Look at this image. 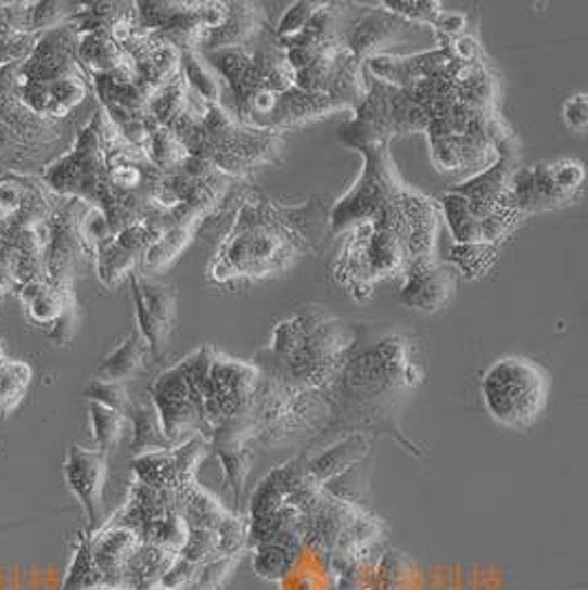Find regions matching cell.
Instances as JSON below:
<instances>
[{"label": "cell", "instance_id": "1", "mask_svg": "<svg viewBox=\"0 0 588 590\" xmlns=\"http://www.w3.org/2000/svg\"><path fill=\"white\" fill-rule=\"evenodd\" d=\"M218 216L228 220L205 265L216 288H245L291 271L318 256L329 230L324 198L284 205L252 183L239 181Z\"/></svg>", "mask_w": 588, "mask_h": 590}, {"label": "cell", "instance_id": "2", "mask_svg": "<svg viewBox=\"0 0 588 590\" xmlns=\"http://www.w3.org/2000/svg\"><path fill=\"white\" fill-rule=\"evenodd\" d=\"M166 177L119 132L102 106L80 132L73 153L47 172L55 192L100 207L113 236L139 220L164 228L157 192Z\"/></svg>", "mask_w": 588, "mask_h": 590}, {"label": "cell", "instance_id": "3", "mask_svg": "<svg viewBox=\"0 0 588 590\" xmlns=\"http://www.w3.org/2000/svg\"><path fill=\"white\" fill-rule=\"evenodd\" d=\"M410 350V339L397 329L357 324V337L346 361L331 386L322 390L331 410V425L340 423L353 432H359V427L386 429L404 440L395 423V401L423 380ZM410 450L414 452V448Z\"/></svg>", "mask_w": 588, "mask_h": 590}, {"label": "cell", "instance_id": "4", "mask_svg": "<svg viewBox=\"0 0 588 590\" xmlns=\"http://www.w3.org/2000/svg\"><path fill=\"white\" fill-rule=\"evenodd\" d=\"M363 172L357 183L329 209L331 236L359 223L395 232L410 260L434 258L440 207L436 201L408 185L391 155V141L357 148Z\"/></svg>", "mask_w": 588, "mask_h": 590}, {"label": "cell", "instance_id": "5", "mask_svg": "<svg viewBox=\"0 0 588 590\" xmlns=\"http://www.w3.org/2000/svg\"><path fill=\"white\" fill-rule=\"evenodd\" d=\"M357 337V324H348L318 305L303 307L278 322L269 346L258 352L260 373L307 390H327L337 377Z\"/></svg>", "mask_w": 588, "mask_h": 590}, {"label": "cell", "instance_id": "6", "mask_svg": "<svg viewBox=\"0 0 588 590\" xmlns=\"http://www.w3.org/2000/svg\"><path fill=\"white\" fill-rule=\"evenodd\" d=\"M177 137L186 143L190 157L203 159L243 183L256 170L282 164L286 148L284 132L245 126L223 104H207L205 113Z\"/></svg>", "mask_w": 588, "mask_h": 590}, {"label": "cell", "instance_id": "7", "mask_svg": "<svg viewBox=\"0 0 588 590\" xmlns=\"http://www.w3.org/2000/svg\"><path fill=\"white\" fill-rule=\"evenodd\" d=\"M337 236L340 247L331 262V278L357 303L373 300L380 282L404 275L412 262L404 241L391 230L359 223Z\"/></svg>", "mask_w": 588, "mask_h": 590}, {"label": "cell", "instance_id": "8", "mask_svg": "<svg viewBox=\"0 0 588 590\" xmlns=\"http://www.w3.org/2000/svg\"><path fill=\"white\" fill-rule=\"evenodd\" d=\"M551 377L545 368L523 355L491 361L481 377V397L487 414L502 427L527 429L545 412Z\"/></svg>", "mask_w": 588, "mask_h": 590}, {"label": "cell", "instance_id": "9", "mask_svg": "<svg viewBox=\"0 0 588 590\" xmlns=\"http://www.w3.org/2000/svg\"><path fill=\"white\" fill-rule=\"evenodd\" d=\"M214 350L212 344L192 350L186 359L164 371L149 390L172 446H181L192 436L207 438L205 397Z\"/></svg>", "mask_w": 588, "mask_h": 590}, {"label": "cell", "instance_id": "10", "mask_svg": "<svg viewBox=\"0 0 588 590\" xmlns=\"http://www.w3.org/2000/svg\"><path fill=\"white\" fill-rule=\"evenodd\" d=\"M203 57L223 78L230 91L234 102L230 113L245 106L258 93H284L296 87L286 53L278 44L273 27L245 47L207 51Z\"/></svg>", "mask_w": 588, "mask_h": 590}, {"label": "cell", "instance_id": "11", "mask_svg": "<svg viewBox=\"0 0 588 590\" xmlns=\"http://www.w3.org/2000/svg\"><path fill=\"white\" fill-rule=\"evenodd\" d=\"M340 38L353 57L366 64L371 57L386 55L391 47L434 40V34L430 27L406 21L382 5L342 3Z\"/></svg>", "mask_w": 588, "mask_h": 590}, {"label": "cell", "instance_id": "12", "mask_svg": "<svg viewBox=\"0 0 588 590\" xmlns=\"http://www.w3.org/2000/svg\"><path fill=\"white\" fill-rule=\"evenodd\" d=\"M135 5L139 27L155 31L181 53L201 51L205 36L226 16V3L218 0H143Z\"/></svg>", "mask_w": 588, "mask_h": 590}, {"label": "cell", "instance_id": "13", "mask_svg": "<svg viewBox=\"0 0 588 590\" xmlns=\"http://www.w3.org/2000/svg\"><path fill=\"white\" fill-rule=\"evenodd\" d=\"M340 111H346V106L324 93H309L291 87L284 93H258L232 115L245 126L284 132L286 128L322 119Z\"/></svg>", "mask_w": 588, "mask_h": 590}, {"label": "cell", "instance_id": "14", "mask_svg": "<svg viewBox=\"0 0 588 590\" xmlns=\"http://www.w3.org/2000/svg\"><path fill=\"white\" fill-rule=\"evenodd\" d=\"M128 280L137 316V333L149 346L151 357L162 359L177 322L179 291L172 284L151 280L137 271L130 273Z\"/></svg>", "mask_w": 588, "mask_h": 590}, {"label": "cell", "instance_id": "15", "mask_svg": "<svg viewBox=\"0 0 588 590\" xmlns=\"http://www.w3.org/2000/svg\"><path fill=\"white\" fill-rule=\"evenodd\" d=\"M457 291V271L434 258L412 260L404 271V284L397 303L417 313H436L444 309Z\"/></svg>", "mask_w": 588, "mask_h": 590}, {"label": "cell", "instance_id": "16", "mask_svg": "<svg viewBox=\"0 0 588 590\" xmlns=\"http://www.w3.org/2000/svg\"><path fill=\"white\" fill-rule=\"evenodd\" d=\"M64 485L73 491L87 513L89 534L100 529L104 515V485L108 478L106 457L98 450H87L82 446H71L62 465Z\"/></svg>", "mask_w": 588, "mask_h": 590}, {"label": "cell", "instance_id": "17", "mask_svg": "<svg viewBox=\"0 0 588 590\" xmlns=\"http://www.w3.org/2000/svg\"><path fill=\"white\" fill-rule=\"evenodd\" d=\"M579 198L581 196L566 192L558 183L551 162L525 166V168L519 166L511 172L509 190H507V203L525 216L536 211L562 209V207L575 205Z\"/></svg>", "mask_w": 588, "mask_h": 590}, {"label": "cell", "instance_id": "18", "mask_svg": "<svg viewBox=\"0 0 588 590\" xmlns=\"http://www.w3.org/2000/svg\"><path fill=\"white\" fill-rule=\"evenodd\" d=\"M457 57L444 49L434 47L430 51H419L412 55H378L363 64L366 73L373 76L380 82H386L397 89H406L414 82H421L425 78L436 76L438 70L448 68Z\"/></svg>", "mask_w": 588, "mask_h": 590}, {"label": "cell", "instance_id": "19", "mask_svg": "<svg viewBox=\"0 0 588 590\" xmlns=\"http://www.w3.org/2000/svg\"><path fill=\"white\" fill-rule=\"evenodd\" d=\"M519 168V159L498 157L489 168L470 177L461 185L450 188L465 201L470 216L481 226L483 220L494 216L507 203V190L511 172Z\"/></svg>", "mask_w": 588, "mask_h": 590}, {"label": "cell", "instance_id": "20", "mask_svg": "<svg viewBox=\"0 0 588 590\" xmlns=\"http://www.w3.org/2000/svg\"><path fill=\"white\" fill-rule=\"evenodd\" d=\"M430 157L438 172H470L472 177L489 168L498 155L485 139L470 134H448L427 139Z\"/></svg>", "mask_w": 588, "mask_h": 590}, {"label": "cell", "instance_id": "21", "mask_svg": "<svg viewBox=\"0 0 588 590\" xmlns=\"http://www.w3.org/2000/svg\"><path fill=\"white\" fill-rule=\"evenodd\" d=\"M269 21L265 16L263 5L245 3V0H232L226 3V16L218 27H214L203 44L201 53L220 51V49H237L254 42L269 29Z\"/></svg>", "mask_w": 588, "mask_h": 590}, {"label": "cell", "instance_id": "22", "mask_svg": "<svg viewBox=\"0 0 588 590\" xmlns=\"http://www.w3.org/2000/svg\"><path fill=\"white\" fill-rule=\"evenodd\" d=\"M205 220L207 218H203V216H183V218L175 220L172 226H168L164 230L159 241L153 243L149 247V252L143 254L141 271L157 273V271L170 267L188 249V245L196 239V234H201Z\"/></svg>", "mask_w": 588, "mask_h": 590}, {"label": "cell", "instance_id": "23", "mask_svg": "<svg viewBox=\"0 0 588 590\" xmlns=\"http://www.w3.org/2000/svg\"><path fill=\"white\" fill-rule=\"evenodd\" d=\"M126 419L132 427V446L130 448L137 457L175 448L164 432L159 412H157L155 403L151 401V397H149V401L130 403V408L126 410Z\"/></svg>", "mask_w": 588, "mask_h": 590}, {"label": "cell", "instance_id": "24", "mask_svg": "<svg viewBox=\"0 0 588 590\" xmlns=\"http://www.w3.org/2000/svg\"><path fill=\"white\" fill-rule=\"evenodd\" d=\"M151 357L149 346L141 339L137 331H132L117 348H113L102 361H100V380L111 382H126L135 375H139L145 368V359Z\"/></svg>", "mask_w": 588, "mask_h": 590}, {"label": "cell", "instance_id": "25", "mask_svg": "<svg viewBox=\"0 0 588 590\" xmlns=\"http://www.w3.org/2000/svg\"><path fill=\"white\" fill-rule=\"evenodd\" d=\"M254 442L250 440H223V442H209V450L216 452L220 465H223V485L232 491L234 500L241 502L245 493L247 474L254 461Z\"/></svg>", "mask_w": 588, "mask_h": 590}, {"label": "cell", "instance_id": "26", "mask_svg": "<svg viewBox=\"0 0 588 590\" xmlns=\"http://www.w3.org/2000/svg\"><path fill=\"white\" fill-rule=\"evenodd\" d=\"M179 70L190 91H194L201 100L207 104H223V91L228 87L201 51H183L179 57Z\"/></svg>", "mask_w": 588, "mask_h": 590}, {"label": "cell", "instance_id": "27", "mask_svg": "<svg viewBox=\"0 0 588 590\" xmlns=\"http://www.w3.org/2000/svg\"><path fill=\"white\" fill-rule=\"evenodd\" d=\"M143 153L145 157H149V162L164 175L177 172L190 159L186 143L166 126H157L151 132L149 141H145L143 145Z\"/></svg>", "mask_w": 588, "mask_h": 590}, {"label": "cell", "instance_id": "28", "mask_svg": "<svg viewBox=\"0 0 588 590\" xmlns=\"http://www.w3.org/2000/svg\"><path fill=\"white\" fill-rule=\"evenodd\" d=\"M500 254V245L491 243H455L448 256L450 267L461 273L465 280H481L485 278Z\"/></svg>", "mask_w": 588, "mask_h": 590}, {"label": "cell", "instance_id": "29", "mask_svg": "<svg viewBox=\"0 0 588 590\" xmlns=\"http://www.w3.org/2000/svg\"><path fill=\"white\" fill-rule=\"evenodd\" d=\"M137 265H141V260L137 256H132L130 252L122 249L119 245H115L113 239L98 247L95 271H98V278L102 280V284L108 288H115L124 280H128L130 273L137 271Z\"/></svg>", "mask_w": 588, "mask_h": 590}, {"label": "cell", "instance_id": "30", "mask_svg": "<svg viewBox=\"0 0 588 590\" xmlns=\"http://www.w3.org/2000/svg\"><path fill=\"white\" fill-rule=\"evenodd\" d=\"M89 419H91V434H93L95 450L104 457L111 454L117 448L124 427L128 423L126 414L89 401Z\"/></svg>", "mask_w": 588, "mask_h": 590}, {"label": "cell", "instance_id": "31", "mask_svg": "<svg viewBox=\"0 0 588 590\" xmlns=\"http://www.w3.org/2000/svg\"><path fill=\"white\" fill-rule=\"evenodd\" d=\"M73 300H76V295H73L71 286L49 282V286L38 295V298L25 305V311L34 324L49 329Z\"/></svg>", "mask_w": 588, "mask_h": 590}, {"label": "cell", "instance_id": "32", "mask_svg": "<svg viewBox=\"0 0 588 590\" xmlns=\"http://www.w3.org/2000/svg\"><path fill=\"white\" fill-rule=\"evenodd\" d=\"M31 368L23 361H0V414H10L27 393Z\"/></svg>", "mask_w": 588, "mask_h": 590}, {"label": "cell", "instance_id": "33", "mask_svg": "<svg viewBox=\"0 0 588 590\" xmlns=\"http://www.w3.org/2000/svg\"><path fill=\"white\" fill-rule=\"evenodd\" d=\"M311 551L303 549L296 564L291 570L278 579L280 590H327V570L318 564Z\"/></svg>", "mask_w": 588, "mask_h": 590}, {"label": "cell", "instance_id": "34", "mask_svg": "<svg viewBox=\"0 0 588 590\" xmlns=\"http://www.w3.org/2000/svg\"><path fill=\"white\" fill-rule=\"evenodd\" d=\"M100 588H104V579L91 557L89 538H82L76 549V560H73L62 581V590H100Z\"/></svg>", "mask_w": 588, "mask_h": 590}, {"label": "cell", "instance_id": "35", "mask_svg": "<svg viewBox=\"0 0 588 590\" xmlns=\"http://www.w3.org/2000/svg\"><path fill=\"white\" fill-rule=\"evenodd\" d=\"M298 555H301V551H296L293 547L260 544L254 555V566L263 579L278 581L280 577H284L291 570L293 564H296Z\"/></svg>", "mask_w": 588, "mask_h": 590}, {"label": "cell", "instance_id": "36", "mask_svg": "<svg viewBox=\"0 0 588 590\" xmlns=\"http://www.w3.org/2000/svg\"><path fill=\"white\" fill-rule=\"evenodd\" d=\"M382 8H386L388 12L406 21L425 25L430 29L438 21L440 12H444V5L436 3V0H384Z\"/></svg>", "mask_w": 588, "mask_h": 590}, {"label": "cell", "instance_id": "37", "mask_svg": "<svg viewBox=\"0 0 588 590\" xmlns=\"http://www.w3.org/2000/svg\"><path fill=\"white\" fill-rule=\"evenodd\" d=\"M85 397L93 403H100L104 408L117 410L122 414H126V410L130 408V395L124 382H111V380H93L89 382V386L85 388Z\"/></svg>", "mask_w": 588, "mask_h": 590}, {"label": "cell", "instance_id": "38", "mask_svg": "<svg viewBox=\"0 0 588 590\" xmlns=\"http://www.w3.org/2000/svg\"><path fill=\"white\" fill-rule=\"evenodd\" d=\"M320 8H322V3H314V0H301V3H293L282 14L278 25L273 27L278 42H284V40H289L293 36H298L309 25V21L316 16V12Z\"/></svg>", "mask_w": 588, "mask_h": 590}, {"label": "cell", "instance_id": "39", "mask_svg": "<svg viewBox=\"0 0 588 590\" xmlns=\"http://www.w3.org/2000/svg\"><path fill=\"white\" fill-rule=\"evenodd\" d=\"M562 117L564 124L575 130V132H584L588 126V100L584 93L571 95L564 106H562Z\"/></svg>", "mask_w": 588, "mask_h": 590}, {"label": "cell", "instance_id": "40", "mask_svg": "<svg viewBox=\"0 0 588 590\" xmlns=\"http://www.w3.org/2000/svg\"><path fill=\"white\" fill-rule=\"evenodd\" d=\"M23 207V192L16 183H0V216L18 214Z\"/></svg>", "mask_w": 588, "mask_h": 590}, {"label": "cell", "instance_id": "41", "mask_svg": "<svg viewBox=\"0 0 588 590\" xmlns=\"http://www.w3.org/2000/svg\"><path fill=\"white\" fill-rule=\"evenodd\" d=\"M3 291H5V288H3V286H0V298H3Z\"/></svg>", "mask_w": 588, "mask_h": 590}]
</instances>
